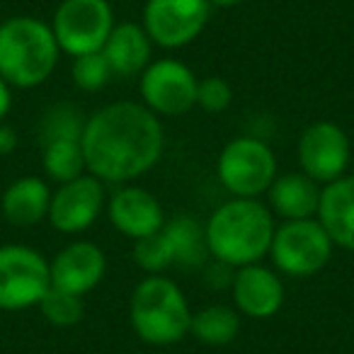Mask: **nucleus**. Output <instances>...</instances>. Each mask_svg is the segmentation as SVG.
<instances>
[{
    "label": "nucleus",
    "mask_w": 354,
    "mask_h": 354,
    "mask_svg": "<svg viewBox=\"0 0 354 354\" xmlns=\"http://www.w3.org/2000/svg\"><path fill=\"white\" fill-rule=\"evenodd\" d=\"M80 143L90 175L100 183L131 185L160 162L165 131L143 102L122 100L85 119Z\"/></svg>",
    "instance_id": "nucleus-1"
},
{
    "label": "nucleus",
    "mask_w": 354,
    "mask_h": 354,
    "mask_svg": "<svg viewBox=\"0 0 354 354\" xmlns=\"http://www.w3.org/2000/svg\"><path fill=\"white\" fill-rule=\"evenodd\" d=\"M209 255L223 267L255 265L270 257L274 238V214L260 199L233 197L223 202L204 223Z\"/></svg>",
    "instance_id": "nucleus-2"
},
{
    "label": "nucleus",
    "mask_w": 354,
    "mask_h": 354,
    "mask_svg": "<svg viewBox=\"0 0 354 354\" xmlns=\"http://www.w3.org/2000/svg\"><path fill=\"white\" fill-rule=\"evenodd\" d=\"M59 56L51 25L39 17L17 15L0 25V78L10 88L44 85L56 71Z\"/></svg>",
    "instance_id": "nucleus-3"
},
{
    "label": "nucleus",
    "mask_w": 354,
    "mask_h": 354,
    "mask_svg": "<svg viewBox=\"0 0 354 354\" xmlns=\"http://www.w3.org/2000/svg\"><path fill=\"white\" fill-rule=\"evenodd\" d=\"M129 320L138 339L153 347H167L189 335L192 308L177 281L165 274H148L133 286Z\"/></svg>",
    "instance_id": "nucleus-4"
},
{
    "label": "nucleus",
    "mask_w": 354,
    "mask_h": 354,
    "mask_svg": "<svg viewBox=\"0 0 354 354\" xmlns=\"http://www.w3.org/2000/svg\"><path fill=\"white\" fill-rule=\"evenodd\" d=\"M216 175L228 194L257 199L274 183L277 156L262 138L238 136L223 146L216 160Z\"/></svg>",
    "instance_id": "nucleus-5"
},
{
    "label": "nucleus",
    "mask_w": 354,
    "mask_h": 354,
    "mask_svg": "<svg viewBox=\"0 0 354 354\" xmlns=\"http://www.w3.org/2000/svg\"><path fill=\"white\" fill-rule=\"evenodd\" d=\"M333 241L318 218H301L277 226L270 257L277 272L294 279H306L328 267V262L333 260Z\"/></svg>",
    "instance_id": "nucleus-6"
},
{
    "label": "nucleus",
    "mask_w": 354,
    "mask_h": 354,
    "mask_svg": "<svg viewBox=\"0 0 354 354\" xmlns=\"http://www.w3.org/2000/svg\"><path fill=\"white\" fill-rule=\"evenodd\" d=\"M49 25L59 49L75 59L102 51L117 22L109 0H61Z\"/></svg>",
    "instance_id": "nucleus-7"
},
{
    "label": "nucleus",
    "mask_w": 354,
    "mask_h": 354,
    "mask_svg": "<svg viewBox=\"0 0 354 354\" xmlns=\"http://www.w3.org/2000/svg\"><path fill=\"white\" fill-rule=\"evenodd\" d=\"M51 289L49 260L20 243L0 245V310H27Z\"/></svg>",
    "instance_id": "nucleus-8"
},
{
    "label": "nucleus",
    "mask_w": 354,
    "mask_h": 354,
    "mask_svg": "<svg viewBox=\"0 0 354 354\" xmlns=\"http://www.w3.org/2000/svg\"><path fill=\"white\" fill-rule=\"evenodd\" d=\"M212 10L209 0H148L143 30L160 49H185L207 30Z\"/></svg>",
    "instance_id": "nucleus-9"
},
{
    "label": "nucleus",
    "mask_w": 354,
    "mask_h": 354,
    "mask_svg": "<svg viewBox=\"0 0 354 354\" xmlns=\"http://www.w3.org/2000/svg\"><path fill=\"white\" fill-rule=\"evenodd\" d=\"M199 80L189 66L177 59L151 61L141 73V100L156 117H180L197 107Z\"/></svg>",
    "instance_id": "nucleus-10"
},
{
    "label": "nucleus",
    "mask_w": 354,
    "mask_h": 354,
    "mask_svg": "<svg viewBox=\"0 0 354 354\" xmlns=\"http://www.w3.org/2000/svg\"><path fill=\"white\" fill-rule=\"evenodd\" d=\"M349 160H352V143L339 124L323 119L304 129L299 138L301 172H306L320 187L347 175Z\"/></svg>",
    "instance_id": "nucleus-11"
},
{
    "label": "nucleus",
    "mask_w": 354,
    "mask_h": 354,
    "mask_svg": "<svg viewBox=\"0 0 354 354\" xmlns=\"http://www.w3.org/2000/svg\"><path fill=\"white\" fill-rule=\"evenodd\" d=\"M104 209V187L90 172L59 185L51 192L49 223L64 236H78L88 231Z\"/></svg>",
    "instance_id": "nucleus-12"
},
{
    "label": "nucleus",
    "mask_w": 354,
    "mask_h": 354,
    "mask_svg": "<svg viewBox=\"0 0 354 354\" xmlns=\"http://www.w3.org/2000/svg\"><path fill=\"white\" fill-rule=\"evenodd\" d=\"M51 286L68 291L75 296H85L104 279L107 274V257L102 248L90 241H73L56 252L49 262Z\"/></svg>",
    "instance_id": "nucleus-13"
},
{
    "label": "nucleus",
    "mask_w": 354,
    "mask_h": 354,
    "mask_svg": "<svg viewBox=\"0 0 354 354\" xmlns=\"http://www.w3.org/2000/svg\"><path fill=\"white\" fill-rule=\"evenodd\" d=\"M231 294L238 313L252 320L274 318L284 306V284L279 274L260 262L238 267L231 281Z\"/></svg>",
    "instance_id": "nucleus-14"
},
{
    "label": "nucleus",
    "mask_w": 354,
    "mask_h": 354,
    "mask_svg": "<svg viewBox=\"0 0 354 354\" xmlns=\"http://www.w3.org/2000/svg\"><path fill=\"white\" fill-rule=\"evenodd\" d=\"M107 216L122 236L141 241L165 226V212L148 189L122 185L107 202Z\"/></svg>",
    "instance_id": "nucleus-15"
},
{
    "label": "nucleus",
    "mask_w": 354,
    "mask_h": 354,
    "mask_svg": "<svg viewBox=\"0 0 354 354\" xmlns=\"http://www.w3.org/2000/svg\"><path fill=\"white\" fill-rule=\"evenodd\" d=\"M315 218L335 248L354 252V175H342L323 185Z\"/></svg>",
    "instance_id": "nucleus-16"
},
{
    "label": "nucleus",
    "mask_w": 354,
    "mask_h": 354,
    "mask_svg": "<svg viewBox=\"0 0 354 354\" xmlns=\"http://www.w3.org/2000/svg\"><path fill=\"white\" fill-rule=\"evenodd\" d=\"M320 192L323 187L306 172H286V175H277L272 187L267 189V207L281 221L315 218Z\"/></svg>",
    "instance_id": "nucleus-17"
},
{
    "label": "nucleus",
    "mask_w": 354,
    "mask_h": 354,
    "mask_svg": "<svg viewBox=\"0 0 354 354\" xmlns=\"http://www.w3.org/2000/svg\"><path fill=\"white\" fill-rule=\"evenodd\" d=\"M114 75L133 78L141 75L153 61V39L138 22H117L102 49Z\"/></svg>",
    "instance_id": "nucleus-18"
},
{
    "label": "nucleus",
    "mask_w": 354,
    "mask_h": 354,
    "mask_svg": "<svg viewBox=\"0 0 354 354\" xmlns=\"http://www.w3.org/2000/svg\"><path fill=\"white\" fill-rule=\"evenodd\" d=\"M51 189L49 185L37 175L20 177L3 192L0 209L8 223L17 228H30L41 223L49 216Z\"/></svg>",
    "instance_id": "nucleus-19"
},
{
    "label": "nucleus",
    "mask_w": 354,
    "mask_h": 354,
    "mask_svg": "<svg viewBox=\"0 0 354 354\" xmlns=\"http://www.w3.org/2000/svg\"><path fill=\"white\" fill-rule=\"evenodd\" d=\"M162 236H165L167 245H170L175 267L194 270V267H202L207 262V231H204V223H199L189 214H180V216L165 221Z\"/></svg>",
    "instance_id": "nucleus-20"
},
{
    "label": "nucleus",
    "mask_w": 354,
    "mask_h": 354,
    "mask_svg": "<svg viewBox=\"0 0 354 354\" xmlns=\"http://www.w3.org/2000/svg\"><path fill=\"white\" fill-rule=\"evenodd\" d=\"M238 330H241V313L231 306L212 304L192 313L189 335H194L204 344L223 347L238 337Z\"/></svg>",
    "instance_id": "nucleus-21"
},
{
    "label": "nucleus",
    "mask_w": 354,
    "mask_h": 354,
    "mask_svg": "<svg viewBox=\"0 0 354 354\" xmlns=\"http://www.w3.org/2000/svg\"><path fill=\"white\" fill-rule=\"evenodd\" d=\"M80 141L83 138H56V141H46L39 146L44 172L59 185L71 183V180L88 172L85 156H83V143Z\"/></svg>",
    "instance_id": "nucleus-22"
},
{
    "label": "nucleus",
    "mask_w": 354,
    "mask_h": 354,
    "mask_svg": "<svg viewBox=\"0 0 354 354\" xmlns=\"http://www.w3.org/2000/svg\"><path fill=\"white\" fill-rule=\"evenodd\" d=\"M85 117L75 104L71 102H56L41 114L39 119V146L46 141H56V138H83Z\"/></svg>",
    "instance_id": "nucleus-23"
},
{
    "label": "nucleus",
    "mask_w": 354,
    "mask_h": 354,
    "mask_svg": "<svg viewBox=\"0 0 354 354\" xmlns=\"http://www.w3.org/2000/svg\"><path fill=\"white\" fill-rule=\"evenodd\" d=\"M71 78H73L75 88L83 93H100L114 78V71L102 51H95V54L75 56L73 66H71Z\"/></svg>",
    "instance_id": "nucleus-24"
},
{
    "label": "nucleus",
    "mask_w": 354,
    "mask_h": 354,
    "mask_svg": "<svg viewBox=\"0 0 354 354\" xmlns=\"http://www.w3.org/2000/svg\"><path fill=\"white\" fill-rule=\"evenodd\" d=\"M39 310L56 328H71V325L80 323V318H83V296L68 294V291L51 286L44 299H41Z\"/></svg>",
    "instance_id": "nucleus-25"
},
{
    "label": "nucleus",
    "mask_w": 354,
    "mask_h": 354,
    "mask_svg": "<svg viewBox=\"0 0 354 354\" xmlns=\"http://www.w3.org/2000/svg\"><path fill=\"white\" fill-rule=\"evenodd\" d=\"M133 260L148 274H162L170 267H175L170 245H167L165 236H162V228L158 233H153V236L133 241Z\"/></svg>",
    "instance_id": "nucleus-26"
},
{
    "label": "nucleus",
    "mask_w": 354,
    "mask_h": 354,
    "mask_svg": "<svg viewBox=\"0 0 354 354\" xmlns=\"http://www.w3.org/2000/svg\"><path fill=\"white\" fill-rule=\"evenodd\" d=\"M233 102V88L226 78H218V75H212V78L199 80L197 88V104L209 114H218L223 109H228Z\"/></svg>",
    "instance_id": "nucleus-27"
},
{
    "label": "nucleus",
    "mask_w": 354,
    "mask_h": 354,
    "mask_svg": "<svg viewBox=\"0 0 354 354\" xmlns=\"http://www.w3.org/2000/svg\"><path fill=\"white\" fill-rule=\"evenodd\" d=\"M17 148V133L12 127H8L6 122L0 124V158L12 156Z\"/></svg>",
    "instance_id": "nucleus-28"
},
{
    "label": "nucleus",
    "mask_w": 354,
    "mask_h": 354,
    "mask_svg": "<svg viewBox=\"0 0 354 354\" xmlns=\"http://www.w3.org/2000/svg\"><path fill=\"white\" fill-rule=\"evenodd\" d=\"M10 107H12V88L0 78V124H3V119L8 117Z\"/></svg>",
    "instance_id": "nucleus-29"
},
{
    "label": "nucleus",
    "mask_w": 354,
    "mask_h": 354,
    "mask_svg": "<svg viewBox=\"0 0 354 354\" xmlns=\"http://www.w3.org/2000/svg\"><path fill=\"white\" fill-rule=\"evenodd\" d=\"M209 3H212V8H221V10H231V8L243 6L245 0H209Z\"/></svg>",
    "instance_id": "nucleus-30"
},
{
    "label": "nucleus",
    "mask_w": 354,
    "mask_h": 354,
    "mask_svg": "<svg viewBox=\"0 0 354 354\" xmlns=\"http://www.w3.org/2000/svg\"><path fill=\"white\" fill-rule=\"evenodd\" d=\"M0 25H3V22H0Z\"/></svg>",
    "instance_id": "nucleus-31"
}]
</instances>
